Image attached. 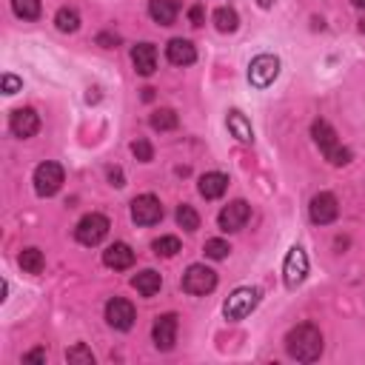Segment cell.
<instances>
[{
	"label": "cell",
	"instance_id": "cell-1",
	"mask_svg": "<svg viewBox=\"0 0 365 365\" xmlns=\"http://www.w3.org/2000/svg\"><path fill=\"white\" fill-rule=\"evenodd\" d=\"M285 351L297 362H317L322 354V334L317 325L302 322L285 334Z\"/></svg>",
	"mask_w": 365,
	"mask_h": 365
},
{
	"label": "cell",
	"instance_id": "cell-2",
	"mask_svg": "<svg viewBox=\"0 0 365 365\" xmlns=\"http://www.w3.org/2000/svg\"><path fill=\"white\" fill-rule=\"evenodd\" d=\"M311 137H314V143L319 145V151H322V157L331 163V165H348L351 163V148H342L339 143H336V131L325 123V120H314L311 123Z\"/></svg>",
	"mask_w": 365,
	"mask_h": 365
},
{
	"label": "cell",
	"instance_id": "cell-3",
	"mask_svg": "<svg viewBox=\"0 0 365 365\" xmlns=\"http://www.w3.org/2000/svg\"><path fill=\"white\" fill-rule=\"evenodd\" d=\"M257 305H259V288L240 285V288H234V291L228 294V299H225V305H222V317H225L228 322H240V319H245Z\"/></svg>",
	"mask_w": 365,
	"mask_h": 365
},
{
	"label": "cell",
	"instance_id": "cell-4",
	"mask_svg": "<svg viewBox=\"0 0 365 365\" xmlns=\"http://www.w3.org/2000/svg\"><path fill=\"white\" fill-rule=\"evenodd\" d=\"M217 288V271H211L208 265H188V271L182 274V291L185 294H194V297H205Z\"/></svg>",
	"mask_w": 365,
	"mask_h": 365
},
{
	"label": "cell",
	"instance_id": "cell-5",
	"mask_svg": "<svg viewBox=\"0 0 365 365\" xmlns=\"http://www.w3.org/2000/svg\"><path fill=\"white\" fill-rule=\"evenodd\" d=\"M279 74V57L274 54H257L248 63V83L254 88H268Z\"/></svg>",
	"mask_w": 365,
	"mask_h": 365
},
{
	"label": "cell",
	"instance_id": "cell-6",
	"mask_svg": "<svg viewBox=\"0 0 365 365\" xmlns=\"http://www.w3.org/2000/svg\"><path fill=\"white\" fill-rule=\"evenodd\" d=\"M63 177L66 174H63L60 163H51V160L40 163L34 168V191H37V197H54L60 191V185H63Z\"/></svg>",
	"mask_w": 365,
	"mask_h": 365
},
{
	"label": "cell",
	"instance_id": "cell-7",
	"mask_svg": "<svg viewBox=\"0 0 365 365\" xmlns=\"http://www.w3.org/2000/svg\"><path fill=\"white\" fill-rule=\"evenodd\" d=\"M108 228H111L108 217H103V214H86V217L77 222L74 237H77L80 245H100V242L106 240Z\"/></svg>",
	"mask_w": 365,
	"mask_h": 365
},
{
	"label": "cell",
	"instance_id": "cell-8",
	"mask_svg": "<svg viewBox=\"0 0 365 365\" xmlns=\"http://www.w3.org/2000/svg\"><path fill=\"white\" fill-rule=\"evenodd\" d=\"M305 277H308V254L299 245H291L282 262V279L288 288H297L305 282Z\"/></svg>",
	"mask_w": 365,
	"mask_h": 365
},
{
	"label": "cell",
	"instance_id": "cell-9",
	"mask_svg": "<svg viewBox=\"0 0 365 365\" xmlns=\"http://www.w3.org/2000/svg\"><path fill=\"white\" fill-rule=\"evenodd\" d=\"M131 220L137 225H154L163 220V205L154 194H140L131 200Z\"/></svg>",
	"mask_w": 365,
	"mask_h": 365
},
{
	"label": "cell",
	"instance_id": "cell-10",
	"mask_svg": "<svg viewBox=\"0 0 365 365\" xmlns=\"http://www.w3.org/2000/svg\"><path fill=\"white\" fill-rule=\"evenodd\" d=\"M308 217H311V222H317V225L334 222V220L339 217V202H336V197H334L331 191H319V194L311 200V205H308Z\"/></svg>",
	"mask_w": 365,
	"mask_h": 365
},
{
	"label": "cell",
	"instance_id": "cell-11",
	"mask_svg": "<svg viewBox=\"0 0 365 365\" xmlns=\"http://www.w3.org/2000/svg\"><path fill=\"white\" fill-rule=\"evenodd\" d=\"M248 217H251V205H248L245 200H234V202H228V205L220 211L217 225H220V231L231 234V231H240V228L248 222Z\"/></svg>",
	"mask_w": 365,
	"mask_h": 365
},
{
	"label": "cell",
	"instance_id": "cell-12",
	"mask_svg": "<svg viewBox=\"0 0 365 365\" xmlns=\"http://www.w3.org/2000/svg\"><path fill=\"white\" fill-rule=\"evenodd\" d=\"M106 319L114 331H128L134 325V305L123 297H114L106 302Z\"/></svg>",
	"mask_w": 365,
	"mask_h": 365
},
{
	"label": "cell",
	"instance_id": "cell-13",
	"mask_svg": "<svg viewBox=\"0 0 365 365\" xmlns=\"http://www.w3.org/2000/svg\"><path fill=\"white\" fill-rule=\"evenodd\" d=\"M9 128H11L14 137L29 140V137H34L40 131V117H37L34 108H14L11 117H9Z\"/></svg>",
	"mask_w": 365,
	"mask_h": 365
},
{
	"label": "cell",
	"instance_id": "cell-14",
	"mask_svg": "<svg viewBox=\"0 0 365 365\" xmlns=\"http://www.w3.org/2000/svg\"><path fill=\"white\" fill-rule=\"evenodd\" d=\"M151 336H154V345L160 351H171L174 342H177V314H163L154 319V328H151Z\"/></svg>",
	"mask_w": 365,
	"mask_h": 365
},
{
	"label": "cell",
	"instance_id": "cell-15",
	"mask_svg": "<svg viewBox=\"0 0 365 365\" xmlns=\"http://www.w3.org/2000/svg\"><path fill=\"white\" fill-rule=\"evenodd\" d=\"M165 57H168L171 66H191V63L197 60V48H194L191 40L174 37V40H168V46H165Z\"/></svg>",
	"mask_w": 365,
	"mask_h": 365
},
{
	"label": "cell",
	"instance_id": "cell-16",
	"mask_svg": "<svg viewBox=\"0 0 365 365\" xmlns=\"http://www.w3.org/2000/svg\"><path fill=\"white\" fill-rule=\"evenodd\" d=\"M131 63H134L137 74H143V77L154 74V68H157V48L151 43H137L131 48Z\"/></svg>",
	"mask_w": 365,
	"mask_h": 365
},
{
	"label": "cell",
	"instance_id": "cell-17",
	"mask_svg": "<svg viewBox=\"0 0 365 365\" xmlns=\"http://www.w3.org/2000/svg\"><path fill=\"white\" fill-rule=\"evenodd\" d=\"M103 262H106L108 268H114V271H125V268L134 265V251H131V245H125V242H111V245L103 251Z\"/></svg>",
	"mask_w": 365,
	"mask_h": 365
},
{
	"label": "cell",
	"instance_id": "cell-18",
	"mask_svg": "<svg viewBox=\"0 0 365 365\" xmlns=\"http://www.w3.org/2000/svg\"><path fill=\"white\" fill-rule=\"evenodd\" d=\"M197 188H200V194H202L205 200H217V197L225 194V188H228V177H225L222 171H208V174L200 177Z\"/></svg>",
	"mask_w": 365,
	"mask_h": 365
},
{
	"label": "cell",
	"instance_id": "cell-19",
	"mask_svg": "<svg viewBox=\"0 0 365 365\" xmlns=\"http://www.w3.org/2000/svg\"><path fill=\"white\" fill-rule=\"evenodd\" d=\"M131 285H134V291L140 297H154L160 291V285H163V277L154 268H145V271H140V274L131 277Z\"/></svg>",
	"mask_w": 365,
	"mask_h": 365
},
{
	"label": "cell",
	"instance_id": "cell-20",
	"mask_svg": "<svg viewBox=\"0 0 365 365\" xmlns=\"http://www.w3.org/2000/svg\"><path fill=\"white\" fill-rule=\"evenodd\" d=\"M177 11H180L177 0H148V14L160 26H171L177 20Z\"/></svg>",
	"mask_w": 365,
	"mask_h": 365
},
{
	"label": "cell",
	"instance_id": "cell-21",
	"mask_svg": "<svg viewBox=\"0 0 365 365\" xmlns=\"http://www.w3.org/2000/svg\"><path fill=\"white\" fill-rule=\"evenodd\" d=\"M225 123H228V131H231L240 143H254V128H251V123L245 120L242 111H237V108L228 111V120H225Z\"/></svg>",
	"mask_w": 365,
	"mask_h": 365
},
{
	"label": "cell",
	"instance_id": "cell-22",
	"mask_svg": "<svg viewBox=\"0 0 365 365\" xmlns=\"http://www.w3.org/2000/svg\"><path fill=\"white\" fill-rule=\"evenodd\" d=\"M214 26H217V31L231 34V31H237L240 17H237V11H234L231 6H220V9L214 11Z\"/></svg>",
	"mask_w": 365,
	"mask_h": 365
},
{
	"label": "cell",
	"instance_id": "cell-23",
	"mask_svg": "<svg viewBox=\"0 0 365 365\" xmlns=\"http://www.w3.org/2000/svg\"><path fill=\"white\" fill-rule=\"evenodd\" d=\"M20 268L26 274H40L46 268V259H43V251L40 248H23L20 251Z\"/></svg>",
	"mask_w": 365,
	"mask_h": 365
},
{
	"label": "cell",
	"instance_id": "cell-24",
	"mask_svg": "<svg viewBox=\"0 0 365 365\" xmlns=\"http://www.w3.org/2000/svg\"><path fill=\"white\" fill-rule=\"evenodd\" d=\"M148 123H151V128L154 131H171V128H177V111L174 108H157L151 117H148Z\"/></svg>",
	"mask_w": 365,
	"mask_h": 365
},
{
	"label": "cell",
	"instance_id": "cell-25",
	"mask_svg": "<svg viewBox=\"0 0 365 365\" xmlns=\"http://www.w3.org/2000/svg\"><path fill=\"white\" fill-rule=\"evenodd\" d=\"M54 23H57V29H60V31L71 34V31H77V29H80V14H77L74 9H68V6H63V9L54 14Z\"/></svg>",
	"mask_w": 365,
	"mask_h": 365
},
{
	"label": "cell",
	"instance_id": "cell-26",
	"mask_svg": "<svg viewBox=\"0 0 365 365\" xmlns=\"http://www.w3.org/2000/svg\"><path fill=\"white\" fill-rule=\"evenodd\" d=\"M174 217H177V225H180L182 231H197V228H200V214H197L188 202H182Z\"/></svg>",
	"mask_w": 365,
	"mask_h": 365
},
{
	"label": "cell",
	"instance_id": "cell-27",
	"mask_svg": "<svg viewBox=\"0 0 365 365\" xmlns=\"http://www.w3.org/2000/svg\"><path fill=\"white\" fill-rule=\"evenodd\" d=\"M11 9L20 20H37L40 17V0H11Z\"/></svg>",
	"mask_w": 365,
	"mask_h": 365
},
{
	"label": "cell",
	"instance_id": "cell-28",
	"mask_svg": "<svg viewBox=\"0 0 365 365\" xmlns=\"http://www.w3.org/2000/svg\"><path fill=\"white\" fill-rule=\"evenodd\" d=\"M66 362H71V365H94V354L83 342H77L74 348L66 351Z\"/></svg>",
	"mask_w": 365,
	"mask_h": 365
},
{
	"label": "cell",
	"instance_id": "cell-29",
	"mask_svg": "<svg viewBox=\"0 0 365 365\" xmlns=\"http://www.w3.org/2000/svg\"><path fill=\"white\" fill-rule=\"evenodd\" d=\"M202 251H205L208 259H225V257L231 254V245H228L225 240H205Z\"/></svg>",
	"mask_w": 365,
	"mask_h": 365
},
{
	"label": "cell",
	"instance_id": "cell-30",
	"mask_svg": "<svg viewBox=\"0 0 365 365\" xmlns=\"http://www.w3.org/2000/svg\"><path fill=\"white\" fill-rule=\"evenodd\" d=\"M151 248H154L157 257H174L180 251V240L177 237H160V240H154Z\"/></svg>",
	"mask_w": 365,
	"mask_h": 365
},
{
	"label": "cell",
	"instance_id": "cell-31",
	"mask_svg": "<svg viewBox=\"0 0 365 365\" xmlns=\"http://www.w3.org/2000/svg\"><path fill=\"white\" fill-rule=\"evenodd\" d=\"M131 151H134V157H137L140 163H151V160H154V148H151L148 140H134V143H131Z\"/></svg>",
	"mask_w": 365,
	"mask_h": 365
},
{
	"label": "cell",
	"instance_id": "cell-32",
	"mask_svg": "<svg viewBox=\"0 0 365 365\" xmlns=\"http://www.w3.org/2000/svg\"><path fill=\"white\" fill-rule=\"evenodd\" d=\"M23 88V80L14 74H3V94H17Z\"/></svg>",
	"mask_w": 365,
	"mask_h": 365
},
{
	"label": "cell",
	"instance_id": "cell-33",
	"mask_svg": "<svg viewBox=\"0 0 365 365\" xmlns=\"http://www.w3.org/2000/svg\"><path fill=\"white\" fill-rule=\"evenodd\" d=\"M117 43H120V37L111 34V31H100L97 34V46H103V48H117Z\"/></svg>",
	"mask_w": 365,
	"mask_h": 365
},
{
	"label": "cell",
	"instance_id": "cell-34",
	"mask_svg": "<svg viewBox=\"0 0 365 365\" xmlns=\"http://www.w3.org/2000/svg\"><path fill=\"white\" fill-rule=\"evenodd\" d=\"M188 20H191V26H202V23H205L202 6H191V9H188Z\"/></svg>",
	"mask_w": 365,
	"mask_h": 365
},
{
	"label": "cell",
	"instance_id": "cell-35",
	"mask_svg": "<svg viewBox=\"0 0 365 365\" xmlns=\"http://www.w3.org/2000/svg\"><path fill=\"white\" fill-rule=\"evenodd\" d=\"M23 359H26V362H46V351H43V348H34V351H29Z\"/></svg>",
	"mask_w": 365,
	"mask_h": 365
},
{
	"label": "cell",
	"instance_id": "cell-36",
	"mask_svg": "<svg viewBox=\"0 0 365 365\" xmlns=\"http://www.w3.org/2000/svg\"><path fill=\"white\" fill-rule=\"evenodd\" d=\"M108 180H111V185H117V188H120V185H125V182H123V171H120V168H111V171H108Z\"/></svg>",
	"mask_w": 365,
	"mask_h": 365
},
{
	"label": "cell",
	"instance_id": "cell-37",
	"mask_svg": "<svg viewBox=\"0 0 365 365\" xmlns=\"http://www.w3.org/2000/svg\"><path fill=\"white\" fill-rule=\"evenodd\" d=\"M259 3V9H271L274 6V0H257Z\"/></svg>",
	"mask_w": 365,
	"mask_h": 365
},
{
	"label": "cell",
	"instance_id": "cell-38",
	"mask_svg": "<svg viewBox=\"0 0 365 365\" xmlns=\"http://www.w3.org/2000/svg\"><path fill=\"white\" fill-rule=\"evenodd\" d=\"M354 6H359V9H365V0H351Z\"/></svg>",
	"mask_w": 365,
	"mask_h": 365
},
{
	"label": "cell",
	"instance_id": "cell-39",
	"mask_svg": "<svg viewBox=\"0 0 365 365\" xmlns=\"http://www.w3.org/2000/svg\"><path fill=\"white\" fill-rule=\"evenodd\" d=\"M359 31H362V34H365V17H362V20H359Z\"/></svg>",
	"mask_w": 365,
	"mask_h": 365
}]
</instances>
